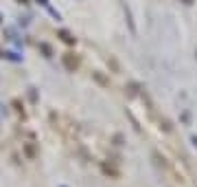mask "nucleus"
Returning a JSON list of instances; mask_svg holds the SVG:
<instances>
[{"mask_svg":"<svg viewBox=\"0 0 197 187\" xmlns=\"http://www.w3.org/2000/svg\"><path fill=\"white\" fill-rule=\"evenodd\" d=\"M64 66L68 68V71L75 73L77 68H79V57H77L75 53H66V55H64Z\"/></svg>","mask_w":197,"mask_h":187,"instance_id":"1","label":"nucleus"},{"mask_svg":"<svg viewBox=\"0 0 197 187\" xmlns=\"http://www.w3.org/2000/svg\"><path fill=\"white\" fill-rule=\"evenodd\" d=\"M59 38H61L64 42H68V44H72V42H75V38H72L68 31H59Z\"/></svg>","mask_w":197,"mask_h":187,"instance_id":"2","label":"nucleus"},{"mask_svg":"<svg viewBox=\"0 0 197 187\" xmlns=\"http://www.w3.org/2000/svg\"><path fill=\"white\" fill-rule=\"evenodd\" d=\"M94 77H96V82H101L103 86H107V84H110V82H107V79H105V77L101 75V73H94Z\"/></svg>","mask_w":197,"mask_h":187,"instance_id":"3","label":"nucleus"},{"mask_svg":"<svg viewBox=\"0 0 197 187\" xmlns=\"http://www.w3.org/2000/svg\"><path fill=\"white\" fill-rule=\"evenodd\" d=\"M184 5H193V0H184Z\"/></svg>","mask_w":197,"mask_h":187,"instance_id":"4","label":"nucleus"},{"mask_svg":"<svg viewBox=\"0 0 197 187\" xmlns=\"http://www.w3.org/2000/svg\"><path fill=\"white\" fill-rule=\"evenodd\" d=\"M193 143H195V145H197V136H193Z\"/></svg>","mask_w":197,"mask_h":187,"instance_id":"5","label":"nucleus"}]
</instances>
